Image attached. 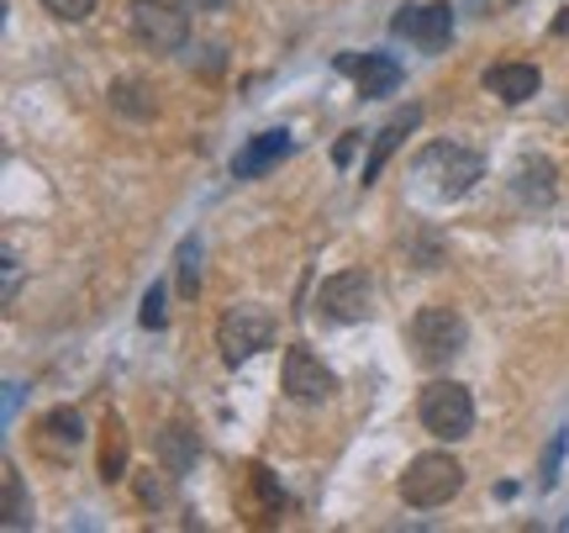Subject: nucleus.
<instances>
[{
    "mask_svg": "<svg viewBox=\"0 0 569 533\" xmlns=\"http://www.w3.org/2000/svg\"><path fill=\"white\" fill-rule=\"evenodd\" d=\"M407 344H411V354H417V365H448V359H459L465 344H469L465 312L448 307V302L422 307L407 323Z\"/></svg>",
    "mask_w": 569,
    "mask_h": 533,
    "instance_id": "obj_1",
    "label": "nucleus"
},
{
    "mask_svg": "<svg viewBox=\"0 0 569 533\" xmlns=\"http://www.w3.org/2000/svg\"><path fill=\"white\" fill-rule=\"evenodd\" d=\"M459 492H465V465L448 450L417 454L407 465V475H401V502H407V507H422V513L448 507Z\"/></svg>",
    "mask_w": 569,
    "mask_h": 533,
    "instance_id": "obj_2",
    "label": "nucleus"
},
{
    "mask_svg": "<svg viewBox=\"0 0 569 533\" xmlns=\"http://www.w3.org/2000/svg\"><path fill=\"white\" fill-rule=\"evenodd\" d=\"M480 175H486V159L465 144H427L422 154H417V180H427V190L443 196V201L469 196Z\"/></svg>",
    "mask_w": 569,
    "mask_h": 533,
    "instance_id": "obj_3",
    "label": "nucleus"
},
{
    "mask_svg": "<svg viewBox=\"0 0 569 533\" xmlns=\"http://www.w3.org/2000/svg\"><path fill=\"white\" fill-rule=\"evenodd\" d=\"M274 344V312L259 302H232L217 323V349L227 365H248L253 354H264Z\"/></svg>",
    "mask_w": 569,
    "mask_h": 533,
    "instance_id": "obj_4",
    "label": "nucleus"
},
{
    "mask_svg": "<svg viewBox=\"0 0 569 533\" xmlns=\"http://www.w3.org/2000/svg\"><path fill=\"white\" fill-rule=\"evenodd\" d=\"M417 417H422V428L432 438H448V444L475 433V402H469V391L459 381H432L422 391V402H417Z\"/></svg>",
    "mask_w": 569,
    "mask_h": 533,
    "instance_id": "obj_5",
    "label": "nucleus"
},
{
    "mask_svg": "<svg viewBox=\"0 0 569 533\" xmlns=\"http://www.w3.org/2000/svg\"><path fill=\"white\" fill-rule=\"evenodd\" d=\"M132 38L153 53H180L190 42V11L169 0H132Z\"/></svg>",
    "mask_w": 569,
    "mask_h": 533,
    "instance_id": "obj_6",
    "label": "nucleus"
},
{
    "mask_svg": "<svg viewBox=\"0 0 569 533\" xmlns=\"http://www.w3.org/2000/svg\"><path fill=\"white\" fill-rule=\"evenodd\" d=\"M317 312L322 323H365L375 312V280L365 269H343V275H327L317 286Z\"/></svg>",
    "mask_w": 569,
    "mask_h": 533,
    "instance_id": "obj_7",
    "label": "nucleus"
},
{
    "mask_svg": "<svg viewBox=\"0 0 569 533\" xmlns=\"http://www.w3.org/2000/svg\"><path fill=\"white\" fill-rule=\"evenodd\" d=\"M280 386L290 402H301V407H322L338 396V375L317 359V354L306 349V344H290L284 349V369H280Z\"/></svg>",
    "mask_w": 569,
    "mask_h": 533,
    "instance_id": "obj_8",
    "label": "nucleus"
},
{
    "mask_svg": "<svg viewBox=\"0 0 569 533\" xmlns=\"http://www.w3.org/2000/svg\"><path fill=\"white\" fill-rule=\"evenodd\" d=\"M390 32L422 42L427 53H438V48H448V38H453V6H407V11L390 17Z\"/></svg>",
    "mask_w": 569,
    "mask_h": 533,
    "instance_id": "obj_9",
    "label": "nucleus"
},
{
    "mask_svg": "<svg viewBox=\"0 0 569 533\" xmlns=\"http://www.w3.org/2000/svg\"><path fill=\"white\" fill-rule=\"evenodd\" d=\"M338 69L353 75V85H359L365 101L396 96V85H401V63L390 59V53H338Z\"/></svg>",
    "mask_w": 569,
    "mask_h": 533,
    "instance_id": "obj_10",
    "label": "nucleus"
},
{
    "mask_svg": "<svg viewBox=\"0 0 569 533\" xmlns=\"http://www.w3.org/2000/svg\"><path fill=\"white\" fill-rule=\"evenodd\" d=\"M417 127H422V106H407V111H396V117H390V122L380 127L375 138H369L365 169H359V175H365V185L380 180V169H386V159H390V154H396L401 144H407V138L417 132Z\"/></svg>",
    "mask_w": 569,
    "mask_h": 533,
    "instance_id": "obj_11",
    "label": "nucleus"
},
{
    "mask_svg": "<svg viewBox=\"0 0 569 533\" xmlns=\"http://www.w3.org/2000/svg\"><path fill=\"white\" fill-rule=\"evenodd\" d=\"M290 132L284 127H274V132H259V138H248L243 148H238V159H232V175L238 180H259V175H269V169L280 165V159H290Z\"/></svg>",
    "mask_w": 569,
    "mask_h": 533,
    "instance_id": "obj_12",
    "label": "nucleus"
},
{
    "mask_svg": "<svg viewBox=\"0 0 569 533\" xmlns=\"http://www.w3.org/2000/svg\"><path fill=\"white\" fill-rule=\"evenodd\" d=\"M84 444V417L74 407H53L48 417L38 423V450L48 454V460H74V450Z\"/></svg>",
    "mask_w": 569,
    "mask_h": 533,
    "instance_id": "obj_13",
    "label": "nucleus"
},
{
    "mask_svg": "<svg viewBox=\"0 0 569 533\" xmlns=\"http://www.w3.org/2000/svg\"><path fill=\"white\" fill-rule=\"evenodd\" d=\"M538 85H543V75H538V63H490L486 69V90L496 96V101L507 106H522L538 96Z\"/></svg>",
    "mask_w": 569,
    "mask_h": 533,
    "instance_id": "obj_14",
    "label": "nucleus"
},
{
    "mask_svg": "<svg viewBox=\"0 0 569 533\" xmlns=\"http://www.w3.org/2000/svg\"><path fill=\"white\" fill-rule=\"evenodd\" d=\"M201 460V438L184 428V423H169V428H159V465L169 475H184L190 465Z\"/></svg>",
    "mask_w": 569,
    "mask_h": 533,
    "instance_id": "obj_15",
    "label": "nucleus"
},
{
    "mask_svg": "<svg viewBox=\"0 0 569 533\" xmlns=\"http://www.w3.org/2000/svg\"><path fill=\"white\" fill-rule=\"evenodd\" d=\"M127 454H132V438H127V423L111 412L101 428V481L106 486H117V481H127Z\"/></svg>",
    "mask_w": 569,
    "mask_h": 533,
    "instance_id": "obj_16",
    "label": "nucleus"
},
{
    "mask_svg": "<svg viewBox=\"0 0 569 533\" xmlns=\"http://www.w3.org/2000/svg\"><path fill=\"white\" fill-rule=\"evenodd\" d=\"M0 523H6L11 533L32 523V496H27V486H21V471L11 465V460L0 465Z\"/></svg>",
    "mask_w": 569,
    "mask_h": 533,
    "instance_id": "obj_17",
    "label": "nucleus"
},
{
    "mask_svg": "<svg viewBox=\"0 0 569 533\" xmlns=\"http://www.w3.org/2000/svg\"><path fill=\"white\" fill-rule=\"evenodd\" d=\"M517 196L522 201H553V165L549 159H538V154H528L522 165H517Z\"/></svg>",
    "mask_w": 569,
    "mask_h": 533,
    "instance_id": "obj_18",
    "label": "nucleus"
},
{
    "mask_svg": "<svg viewBox=\"0 0 569 533\" xmlns=\"http://www.w3.org/2000/svg\"><path fill=\"white\" fill-rule=\"evenodd\" d=\"M565 454H569V433H549L543 444V460H538V492H553L559 486V471H565Z\"/></svg>",
    "mask_w": 569,
    "mask_h": 533,
    "instance_id": "obj_19",
    "label": "nucleus"
},
{
    "mask_svg": "<svg viewBox=\"0 0 569 533\" xmlns=\"http://www.w3.org/2000/svg\"><path fill=\"white\" fill-rule=\"evenodd\" d=\"M111 106L117 111H127V117H153V96H148V85H138V80H117L111 85Z\"/></svg>",
    "mask_w": 569,
    "mask_h": 533,
    "instance_id": "obj_20",
    "label": "nucleus"
},
{
    "mask_svg": "<svg viewBox=\"0 0 569 533\" xmlns=\"http://www.w3.org/2000/svg\"><path fill=\"white\" fill-rule=\"evenodd\" d=\"M174 280H180V296H196L201 290V244L184 238L180 254H174Z\"/></svg>",
    "mask_w": 569,
    "mask_h": 533,
    "instance_id": "obj_21",
    "label": "nucleus"
},
{
    "mask_svg": "<svg viewBox=\"0 0 569 533\" xmlns=\"http://www.w3.org/2000/svg\"><path fill=\"white\" fill-rule=\"evenodd\" d=\"M163 475L169 471H142L138 475V496H142V507H163V502H169V481H163Z\"/></svg>",
    "mask_w": 569,
    "mask_h": 533,
    "instance_id": "obj_22",
    "label": "nucleus"
},
{
    "mask_svg": "<svg viewBox=\"0 0 569 533\" xmlns=\"http://www.w3.org/2000/svg\"><path fill=\"white\" fill-rule=\"evenodd\" d=\"M48 17H59V21H84L90 11H96V0H38Z\"/></svg>",
    "mask_w": 569,
    "mask_h": 533,
    "instance_id": "obj_23",
    "label": "nucleus"
},
{
    "mask_svg": "<svg viewBox=\"0 0 569 533\" xmlns=\"http://www.w3.org/2000/svg\"><path fill=\"white\" fill-rule=\"evenodd\" d=\"M138 323H142V328H163V323H169V312H163V286H153L148 296H142Z\"/></svg>",
    "mask_w": 569,
    "mask_h": 533,
    "instance_id": "obj_24",
    "label": "nucleus"
},
{
    "mask_svg": "<svg viewBox=\"0 0 569 533\" xmlns=\"http://www.w3.org/2000/svg\"><path fill=\"white\" fill-rule=\"evenodd\" d=\"M353 148H359V132H343V144L332 148V159H338V165H348V159H353Z\"/></svg>",
    "mask_w": 569,
    "mask_h": 533,
    "instance_id": "obj_25",
    "label": "nucleus"
},
{
    "mask_svg": "<svg viewBox=\"0 0 569 533\" xmlns=\"http://www.w3.org/2000/svg\"><path fill=\"white\" fill-rule=\"evenodd\" d=\"M196 11H227V0H190Z\"/></svg>",
    "mask_w": 569,
    "mask_h": 533,
    "instance_id": "obj_26",
    "label": "nucleus"
},
{
    "mask_svg": "<svg viewBox=\"0 0 569 533\" xmlns=\"http://www.w3.org/2000/svg\"><path fill=\"white\" fill-rule=\"evenodd\" d=\"M553 32H569V11H565V17H559V21H553Z\"/></svg>",
    "mask_w": 569,
    "mask_h": 533,
    "instance_id": "obj_27",
    "label": "nucleus"
},
{
    "mask_svg": "<svg viewBox=\"0 0 569 533\" xmlns=\"http://www.w3.org/2000/svg\"><path fill=\"white\" fill-rule=\"evenodd\" d=\"M469 11H486V0H469Z\"/></svg>",
    "mask_w": 569,
    "mask_h": 533,
    "instance_id": "obj_28",
    "label": "nucleus"
}]
</instances>
